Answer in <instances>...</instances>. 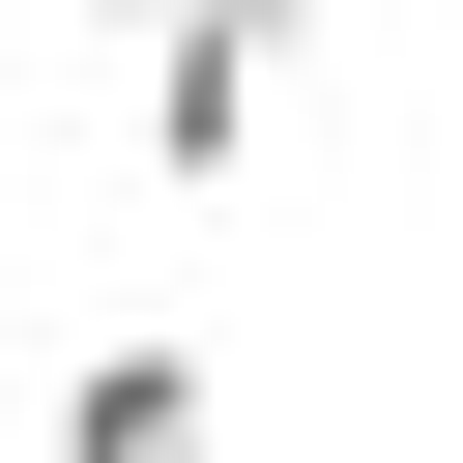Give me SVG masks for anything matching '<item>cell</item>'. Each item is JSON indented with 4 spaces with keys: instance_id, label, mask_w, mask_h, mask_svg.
Instances as JSON below:
<instances>
[{
    "instance_id": "cell-1",
    "label": "cell",
    "mask_w": 463,
    "mask_h": 463,
    "mask_svg": "<svg viewBox=\"0 0 463 463\" xmlns=\"http://www.w3.org/2000/svg\"><path fill=\"white\" fill-rule=\"evenodd\" d=\"M58 463H232V347H87L58 376Z\"/></svg>"
},
{
    "instance_id": "cell-4",
    "label": "cell",
    "mask_w": 463,
    "mask_h": 463,
    "mask_svg": "<svg viewBox=\"0 0 463 463\" xmlns=\"http://www.w3.org/2000/svg\"><path fill=\"white\" fill-rule=\"evenodd\" d=\"M434 29H463V0H434Z\"/></svg>"
},
{
    "instance_id": "cell-3",
    "label": "cell",
    "mask_w": 463,
    "mask_h": 463,
    "mask_svg": "<svg viewBox=\"0 0 463 463\" xmlns=\"http://www.w3.org/2000/svg\"><path fill=\"white\" fill-rule=\"evenodd\" d=\"M87 29H116V58H145V29H289V0H87Z\"/></svg>"
},
{
    "instance_id": "cell-2",
    "label": "cell",
    "mask_w": 463,
    "mask_h": 463,
    "mask_svg": "<svg viewBox=\"0 0 463 463\" xmlns=\"http://www.w3.org/2000/svg\"><path fill=\"white\" fill-rule=\"evenodd\" d=\"M260 87H289V29H145V174H232Z\"/></svg>"
}]
</instances>
